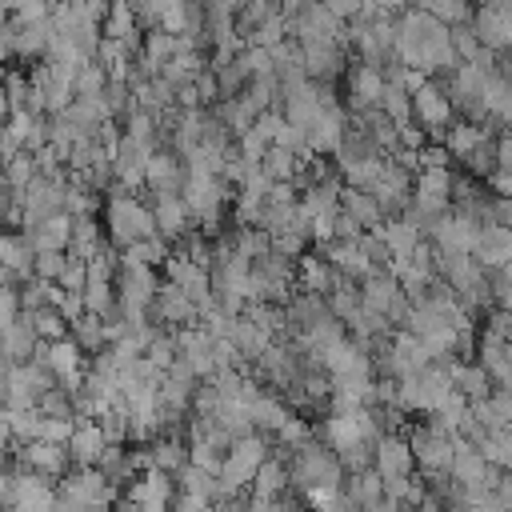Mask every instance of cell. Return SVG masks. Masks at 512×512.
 Returning <instances> with one entry per match:
<instances>
[{
    "instance_id": "6da1fadb",
    "label": "cell",
    "mask_w": 512,
    "mask_h": 512,
    "mask_svg": "<svg viewBox=\"0 0 512 512\" xmlns=\"http://www.w3.org/2000/svg\"><path fill=\"white\" fill-rule=\"evenodd\" d=\"M396 60L420 68L424 76H444L460 64L456 44H452V28L444 20H436L424 8H404L396 16Z\"/></svg>"
},
{
    "instance_id": "7a4b0ae2",
    "label": "cell",
    "mask_w": 512,
    "mask_h": 512,
    "mask_svg": "<svg viewBox=\"0 0 512 512\" xmlns=\"http://www.w3.org/2000/svg\"><path fill=\"white\" fill-rule=\"evenodd\" d=\"M264 460H268V448H264V440H260L256 432L232 440V448H228V456H224V464H220V472H216V500H232V496H240L244 488H252L256 468H260Z\"/></svg>"
},
{
    "instance_id": "3957f363",
    "label": "cell",
    "mask_w": 512,
    "mask_h": 512,
    "mask_svg": "<svg viewBox=\"0 0 512 512\" xmlns=\"http://www.w3.org/2000/svg\"><path fill=\"white\" fill-rule=\"evenodd\" d=\"M292 452V460H288V472H292V480L304 488V492H316V488H340V480H344V464H340V456L328 448V444H320V440H304V444H296V448H288Z\"/></svg>"
},
{
    "instance_id": "277c9868",
    "label": "cell",
    "mask_w": 512,
    "mask_h": 512,
    "mask_svg": "<svg viewBox=\"0 0 512 512\" xmlns=\"http://www.w3.org/2000/svg\"><path fill=\"white\" fill-rule=\"evenodd\" d=\"M104 220H108V236H112V244H120V248L156 236V216H152L136 196H112Z\"/></svg>"
},
{
    "instance_id": "5b68a950",
    "label": "cell",
    "mask_w": 512,
    "mask_h": 512,
    "mask_svg": "<svg viewBox=\"0 0 512 512\" xmlns=\"http://www.w3.org/2000/svg\"><path fill=\"white\" fill-rule=\"evenodd\" d=\"M452 116H456V108H452V100H448V88L428 76V80L412 92V120L440 144L444 132L452 128Z\"/></svg>"
},
{
    "instance_id": "8992f818",
    "label": "cell",
    "mask_w": 512,
    "mask_h": 512,
    "mask_svg": "<svg viewBox=\"0 0 512 512\" xmlns=\"http://www.w3.org/2000/svg\"><path fill=\"white\" fill-rule=\"evenodd\" d=\"M408 444H412V456H416V464L424 468V476H428V472H448V468H452V456H456V432H448V428H440V424L428 420V424L412 428Z\"/></svg>"
},
{
    "instance_id": "52a82bcc",
    "label": "cell",
    "mask_w": 512,
    "mask_h": 512,
    "mask_svg": "<svg viewBox=\"0 0 512 512\" xmlns=\"http://www.w3.org/2000/svg\"><path fill=\"white\" fill-rule=\"evenodd\" d=\"M472 32L488 52L512 48V0H480L472 12Z\"/></svg>"
},
{
    "instance_id": "ba28073f",
    "label": "cell",
    "mask_w": 512,
    "mask_h": 512,
    "mask_svg": "<svg viewBox=\"0 0 512 512\" xmlns=\"http://www.w3.org/2000/svg\"><path fill=\"white\" fill-rule=\"evenodd\" d=\"M476 228H480V224H476V220H468V216H464V212H456V208H448L444 216H436V220H432V228H428L436 256H472Z\"/></svg>"
},
{
    "instance_id": "9c48e42d",
    "label": "cell",
    "mask_w": 512,
    "mask_h": 512,
    "mask_svg": "<svg viewBox=\"0 0 512 512\" xmlns=\"http://www.w3.org/2000/svg\"><path fill=\"white\" fill-rule=\"evenodd\" d=\"M380 96H384V68L364 64V60L352 64V72H348V108L356 116H368V112L380 108Z\"/></svg>"
},
{
    "instance_id": "30bf717a",
    "label": "cell",
    "mask_w": 512,
    "mask_h": 512,
    "mask_svg": "<svg viewBox=\"0 0 512 512\" xmlns=\"http://www.w3.org/2000/svg\"><path fill=\"white\" fill-rule=\"evenodd\" d=\"M164 272H168V280H172L176 288H184V292L196 300V308H204V304H212V300H216V296H212V276H208V264L192 260L188 252H184V256H168Z\"/></svg>"
},
{
    "instance_id": "8fae6325",
    "label": "cell",
    "mask_w": 512,
    "mask_h": 512,
    "mask_svg": "<svg viewBox=\"0 0 512 512\" xmlns=\"http://www.w3.org/2000/svg\"><path fill=\"white\" fill-rule=\"evenodd\" d=\"M148 316H152V320H160V324L188 328V324H196V320H200V308H196V300H192L184 288H176V284L168 280V284H160V288H156V300H152Z\"/></svg>"
},
{
    "instance_id": "7c38bea8",
    "label": "cell",
    "mask_w": 512,
    "mask_h": 512,
    "mask_svg": "<svg viewBox=\"0 0 512 512\" xmlns=\"http://www.w3.org/2000/svg\"><path fill=\"white\" fill-rule=\"evenodd\" d=\"M308 80H332L344 64V40H296Z\"/></svg>"
},
{
    "instance_id": "4fadbf2b",
    "label": "cell",
    "mask_w": 512,
    "mask_h": 512,
    "mask_svg": "<svg viewBox=\"0 0 512 512\" xmlns=\"http://www.w3.org/2000/svg\"><path fill=\"white\" fill-rule=\"evenodd\" d=\"M472 256H476L488 272L512 264V232H508L504 224H496V220L480 224V228H476V240H472Z\"/></svg>"
},
{
    "instance_id": "5bb4252c",
    "label": "cell",
    "mask_w": 512,
    "mask_h": 512,
    "mask_svg": "<svg viewBox=\"0 0 512 512\" xmlns=\"http://www.w3.org/2000/svg\"><path fill=\"white\" fill-rule=\"evenodd\" d=\"M44 364L64 388H80L84 380V348L76 340H48L44 344Z\"/></svg>"
},
{
    "instance_id": "9a60e30c",
    "label": "cell",
    "mask_w": 512,
    "mask_h": 512,
    "mask_svg": "<svg viewBox=\"0 0 512 512\" xmlns=\"http://www.w3.org/2000/svg\"><path fill=\"white\" fill-rule=\"evenodd\" d=\"M372 468H376L384 480H392V476H412V468H416L412 444H408L404 436H396V432H384V436L376 440V452H372Z\"/></svg>"
},
{
    "instance_id": "2e32d148",
    "label": "cell",
    "mask_w": 512,
    "mask_h": 512,
    "mask_svg": "<svg viewBox=\"0 0 512 512\" xmlns=\"http://www.w3.org/2000/svg\"><path fill=\"white\" fill-rule=\"evenodd\" d=\"M324 256H328V260H332V268H336L340 276H348V280H364L368 272H376V264L368 260V252H364L360 236H336V240H328Z\"/></svg>"
},
{
    "instance_id": "e0dca14e",
    "label": "cell",
    "mask_w": 512,
    "mask_h": 512,
    "mask_svg": "<svg viewBox=\"0 0 512 512\" xmlns=\"http://www.w3.org/2000/svg\"><path fill=\"white\" fill-rule=\"evenodd\" d=\"M344 112L328 100L320 112H316V120L304 128L308 132V152H336L340 148V140H344Z\"/></svg>"
},
{
    "instance_id": "ac0fdd59",
    "label": "cell",
    "mask_w": 512,
    "mask_h": 512,
    "mask_svg": "<svg viewBox=\"0 0 512 512\" xmlns=\"http://www.w3.org/2000/svg\"><path fill=\"white\" fill-rule=\"evenodd\" d=\"M144 184L156 192V196H176L184 192V168L172 152H152L144 160Z\"/></svg>"
},
{
    "instance_id": "d6986e66",
    "label": "cell",
    "mask_w": 512,
    "mask_h": 512,
    "mask_svg": "<svg viewBox=\"0 0 512 512\" xmlns=\"http://www.w3.org/2000/svg\"><path fill=\"white\" fill-rule=\"evenodd\" d=\"M340 212H344L360 232H376V228L384 224L380 200H376L372 192H364V188H344V192H340Z\"/></svg>"
},
{
    "instance_id": "ffe728a7",
    "label": "cell",
    "mask_w": 512,
    "mask_h": 512,
    "mask_svg": "<svg viewBox=\"0 0 512 512\" xmlns=\"http://www.w3.org/2000/svg\"><path fill=\"white\" fill-rule=\"evenodd\" d=\"M484 124H512V76L500 68L484 76Z\"/></svg>"
},
{
    "instance_id": "44dd1931",
    "label": "cell",
    "mask_w": 512,
    "mask_h": 512,
    "mask_svg": "<svg viewBox=\"0 0 512 512\" xmlns=\"http://www.w3.org/2000/svg\"><path fill=\"white\" fill-rule=\"evenodd\" d=\"M108 444H112V440H108V432L100 428V420H80L76 432H72V440H68V456H72L76 464H100V456H104Z\"/></svg>"
},
{
    "instance_id": "7402d4cb",
    "label": "cell",
    "mask_w": 512,
    "mask_h": 512,
    "mask_svg": "<svg viewBox=\"0 0 512 512\" xmlns=\"http://www.w3.org/2000/svg\"><path fill=\"white\" fill-rule=\"evenodd\" d=\"M152 216H156V232H160L164 240H176V236H184V232H188L192 208H188L184 192H176V196H156Z\"/></svg>"
},
{
    "instance_id": "603a6c76",
    "label": "cell",
    "mask_w": 512,
    "mask_h": 512,
    "mask_svg": "<svg viewBox=\"0 0 512 512\" xmlns=\"http://www.w3.org/2000/svg\"><path fill=\"white\" fill-rule=\"evenodd\" d=\"M344 276L332 268L328 256H300V268H296V284L300 292H316V296H328Z\"/></svg>"
},
{
    "instance_id": "cb8c5ba5",
    "label": "cell",
    "mask_w": 512,
    "mask_h": 512,
    "mask_svg": "<svg viewBox=\"0 0 512 512\" xmlns=\"http://www.w3.org/2000/svg\"><path fill=\"white\" fill-rule=\"evenodd\" d=\"M24 468H32L36 476H60L64 472V460H68V444H52V440H28L24 444Z\"/></svg>"
},
{
    "instance_id": "d4e9b609",
    "label": "cell",
    "mask_w": 512,
    "mask_h": 512,
    "mask_svg": "<svg viewBox=\"0 0 512 512\" xmlns=\"http://www.w3.org/2000/svg\"><path fill=\"white\" fill-rule=\"evenodd\" d=\"M472 416L492 432V428H508L512 424V388H492L488 396L472 400Z\"/></svg>"
},
{
    "instance_id": "484cf974",
    "label": "cell",
    "mask_w": 512,
    "mask_h": 512,
    "mask_svg": "<svg viewBox=\"0 0 512 512\" xmlns=\"http://www.w3.org/2000/svg\"><path fill=\"white\" fill-rule=\"evenodd\" d=\"M448 472L468 488V484H480V480L492 472V464H488V456H484L476 444H468V440L456 436V456H452V468H448Z\"/></svg>"
},
{
    "instance_id": "4316f807",
    "label": "cell",
    "mask_w": 512,
    "mask_h": 512,
    "mask_svg": "<svg viewBox=\"0 0 512 512\" xmlns=\"http://www.w3.org/2000/svg\"><path fill=\"white\" fill-rule=\"evenodd\" d=\"M448 372H452V384H456V392H464L468 400H480V396H488L492 392V376H488V368L476 360V364H468V360H448Z\"/></svg>"
},
{
    "instance_id": "83f0119b",
    "label": "cell",
    "mask_w": 512,
    "mask_h": 512,
    "mask_svg": "<svg viewBox=\"0 0 512 512\" xmlns=\"http://www.w3.org/2000/svg\"><path fill=\"white\" fill-rule=\"evenodd\" d=\"M488 136V128L484 124H476V120H456L448 132H444V148H448V156H456V160H468L476 148H480V140Z\"/></svg>"
},
{
    "instance_id": "f1b7e54d",
    "label": "cell",
    "mask_w": 512,
    "mask_h": 512,
    "mask_svg": "<svg viewBox=\"0 0 512 512\" xmlns=\"http://www.w3.org/2000/svg\"><path fill=\"white\" fill-rule=\"evenodd\" d=\"M288 464L280 456H268L260 468H256V480H252V496H264V500H280L288 492Z\"/></svg>"
},
{
    "instance_id": "f546056e",
    "label": "cell",
    "mask_w": 512,
    "mask_h": 512,
    "mask_svg": "<svg viewBox=\"0 0 512 512\" xmlns=\"http://www.w3.org/2000/svg\"><path fill=\"white\" fill-rule=\"evenodd\" d=\"M260 168H264V176H268L272 184H292V180H296V168H300V152L272 144V148L264 152Z\"/></svg>"
},
{
    "instance_id": "4dcf8cb0",
    "label": "cell",
    "mask_w": 512,
    "mask_h": 512,
    "mask_svg": "<svg viewBox=\"0 0 512 512\" xmlns=\"http://www.w3.org/2000/svg\"><path fill=\"white\" fill-rule=\"evenodd\" d=\"M36 328H32V316L28 320H12L4 332H0V344H4V352L12 356V360H28L32 356V348H36Z\"/></svg>"
},
{
    "instance_id": "1f68e13d",
    "label": "cell",
    "mask_w": 512,
    "mask_h": 512,
    "mask_svg": "<svg viewBox=\"0 0 512 512\" xmlns=\"http://www.w3.org/2000/svg\"><path fill=\"white\" fill-rule=\"evenodd\" d=\"M0 264L8 272H32L36 268V248L28 236H0Z\"/></svg>"
},
{
    "instance_id": "d6a6232c",
    "label": "cell",
    "mask_w": 512,
    "mask_h": 512,
    "mask_svg": "<svg viewBox=\"0 0 512 512\" xmlns=\"http://www.w3.org/2000/svg\"><path fill=\"white\" fill-rule=\"evenodd\" d=\"M412 8H424L432 12L436 20H444L448 28H460V24H472V0H408Z\"/></svg>"
},
{
    "instance_id": "836d02e7",
    "label": "cell",
    "mask_w": 512,
    "mask_h": 512,
    "mask_svg": "<svg viewBox=\"0 0 512 512\" xmlns=\"http://www.w3.org/2000/svg\"><path fill=\"white\" fill-rule=\"evenodd\" d=\"M104 32H108V40H132V32H136V8H132V0H112L108 4Z\"/></svg>"
},
{
    "instance_id": "e575fe53",
    "label": "cell",
    "mask_w": 512,
    "mask_h": 512,
    "mask_svg": "<svg viewBox=\"0 0 512 512\" xmlns=\"http://www.w3.org/2000/svg\"><path fill=\"white\" fill-rule=\"evenodd\" d=\"M480 452L488 456V464L512 472V424H508V428H492V432H484Z\"/></svg>"
},
{
    "instance_id": "d590c367",
    "label": "cell",
    "mask_w": 512,
    "mask_h": 512,
    "mask_svg": "<svg viewBox=\"0 0 512 512\" xmlns=\"http://www.w3.org/2000/svg\"><path fill=\"white\" fill-rule=\"evenodd\" d=\"M148 460H152V468H160V472H180L184 464H188V448L180 444V440H156L152 448H148Z\"/></svg>"
},
{
    "instance_id": "8d00e7d4",
    "label": "cell",
    "mask_w": 512,
    "mask_h": 512,
    "mask_svg": "<svg viewBox=\"0 0 512 512\" xmlns=\"http://www.w3.org/2000/svg\"><path fill=\"white\" fill-rule=\"evenodd\" d=\"M32 328H36V336H40V340H64L68 320L60 316V308H56V304H44V308H36V312H32Z\"/></svg>"
},
{
    "instance_id": "74e56055",
    "label": "cell",
    "mask_w": 512,
    "mask_h": 512,
    "mask_svg": "<svg viewBox=\"0 0 512 512\" xmlns=\"http://www.w3.org/2000/svg\"><path fill=\"white\" fill-rule=\"evenodd\" d=\"M68 260H72V256H64V252H36V276L52 284V280H60V276H64Z\"/></svg>"
},
{
    "instance_id": "f35d334b",
    "label": "cell",
    "mask_w": 512,
    "mask_h": 512,
    "mask_svg": "<svg viewBox=\"0 0 512 512\" xmlns=\"http://www.w3.org/2000/svg\"><path fill=\"white\" fill-rule=\"evenodd\" d=\"M12 320H20V296H16L12 288H0V332H4Z\"/></svg>"
},
{
    "instance_id": "ab89813d",
    "label": "cell",
    "mask_w": 512,
    "mask_h": 512,
    "mask_svg": "<svg viewBox=\"0 0 512 512\" xmlns=\"http://www.w3.org/2000/svg\"><path fill=\"white\" fill-rule=\"evenodd\" d=\"M488 184H492L496 196H508V200H512V172H508V168H496V172L488 176Z\"/></svg>"
},
{
    "instance_id": "60d3db41",
    "label": "cell",
    "mask_w": 512,
    "mask_h": 512,
    "mask_svg": "<svg viewBox=\"0 0 512 512\" xmlns=\"http://www.w3.org/2000/svg\"><path fill=\"white\" fill-rule=\"evenodd\" d=\"M492 220L504 224V228L512 232V200H508V196H496V204H492Z\"/></svg>"
},
{
    "instance_id": "b9f144b4",
    "label": "cell",
    "mask_w": 512,
    "mask_h": 512,
    "mask_svg": "<svg viewBox=\"0 0 512 512\" xmlns=\"http://www.w3.org/2000/svg\"><path fill=\"white\" fill-rule=\"evenodd\" d=\"M216 512H244V500L240 496H232V500H220V508Z\"/></svg>"
}]
</instances>
